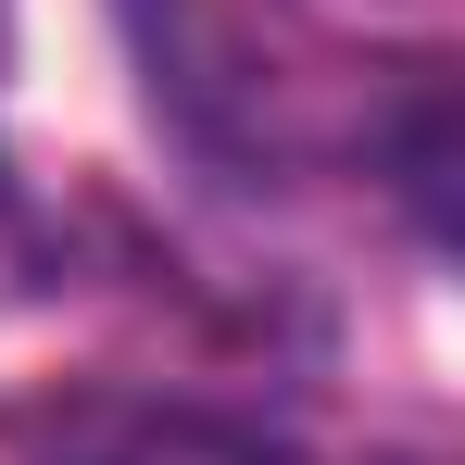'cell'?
I'll return each mask as SVG.
<instances>
[{"mask_svg":"<svg viewBox=\"0 0 465 465\" xmlns=\"http://www.w3.org/2000/svg\"><path fill=\"white\" fill-rule=\"evenodd\" d=\"M25 465H290L264 415L176 402V390H76L25 428Z\"/></svg>","mask_w":465,"mask_h":465,"instance_id":"obj_1","label":"cell"},{"mask_svg":"<svg viewBox=\"0 0 465 465\" xmlns=\"http://www.w3.org/2000/svg\"><path fill=\"white\" fill-rule=\"evenodd\" d=\"M0 76H13V0H0Z\"/></svg>","mask_w":465,"mask_h":465,"instance_id":"obj_2","label":"cell"}]
</instances>
